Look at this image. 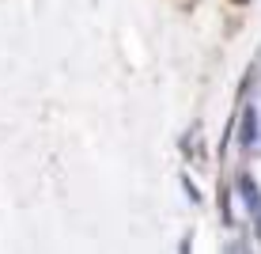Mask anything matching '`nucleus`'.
I'll return each instance as SVG.
<instances>
[{
	"label": "nucleus",
	"mask_w": 261,
	"mask_h": 254,
	"mask_svg": "<svg viewBox=\"0 0 261 254\" xmlns=\"http://www.w3.org/2000/svg\"><path fill=\"white\" fill-rule=\"evenodd\" d=\"M235 190H239L242 205H246V213L261 224V190H257V182H254V175H246V171H242L239 182H235Z\"/></svg>",
	"instance_id": "obj_2"
},
{
	"label": "nucleus",
	"mask_w": 261,
	"mask_h": 254,
	"mask_svg": "<svg viewBox=\"0 0 261 254\" xmlns=\"http://www.w3.org/2000/svg\"><path fill=\"white\" fill-rule=\"evenodd\" d=\"M257 141H261V114H257V106H246L242 110V122H239V148H257Z\"/></svg>",
	"instance_id": "obj_1"
}]
</instances>
